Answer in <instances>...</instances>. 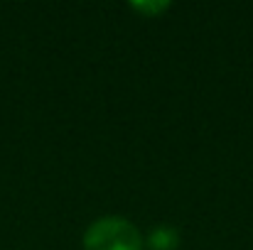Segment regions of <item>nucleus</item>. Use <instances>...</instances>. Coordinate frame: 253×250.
I'll return each instance as SVG.
<instances>
[{"mask_svg": "<svg viewBox=\"0 0 253 250\" xmlns=\"http://www.w3.org/2000/svg\"><path fill=\"white\" fill-rule=\"evenodd\" d=\"M130 10L145 12V15H153V17H155V15L169 10V2H130Z\"/></svg>", "mask_w": 253, "mask_h": 250, "instance_id": "obj_3", "label": "nucleus"}, {"mask_svg": "<svg viewBox=\"0 0 253 250\" xmlns=\"http://www.w3.org/2000/svg\"><path fill=\"white\" fill-rule=\"evenodd\" d=\"M148 246L153 250H174L179 246V231L172 226H155L148 233Z\"/></svg>", "mask_w": 253, "mask_h": 250, "instance_id": "obj_2", "label": "nucleus"}, {"mask_svg": "<svg viewBox=\"0 0 253 250\" xmlns=\"http://www.w3.org/2000/svg\"><path fill=\"white\" fill-rule=\"evenodd\" d=\"M145 238L138 226L118 216L93 221L84 233V250H143Z\"/></svg>", "mask_w": 253, "mask_h": 250, "instance_id": "obj_1", "label": "nucleus"}]
</instances>
